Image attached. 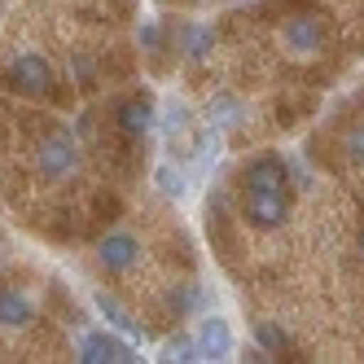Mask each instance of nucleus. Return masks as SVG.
Returning <instances> with one entry per match:
<instances>
[{"label":"nucleus","mask_w":364,"mask_h":364,"mask_svg":"<svg viewBox=\"0 0 364 364\" xmlns=\"http://www.w3.org/2000/svg\"><path fill=\"white\" fill-rule=\"evenodd\" d=\"M242 119V101L237 97H215L211 106H206V123H211V132H224Z\"/></svg>","instance_id":"nucleus-11"},{"label":"nucleus","mask_w":364,"mask_h":364,"mask_svg":"<svg viewBox=\"0 0 364 364\" xmlns=\"http://www.w3.org/2000/svg\"><path fill=\"white\" fill-rule=\"evenodd\" d=\"M36 171L48 180V185H62V180H70L75 171H80V145H75L66 132L44 136L40 149H36Z\"/></svg>","instance_id":"nucleus-1"},{"label":"nucleus","mask_w":364,"mask_h":364,"mask_svg":"<svg viewBox=\"0 0 364 364\" xmlns=\"http://www.w3.org/2000/svg\"><path fill=\"white\" fill-rule=\"evenodd\" d=\"M347 154H351L355 163H364V127H355V132L347 136Z\"/></svg>","instance_id":"nucleus-18"},{"label":"nucleus","mask_w":364,"mask_h":364,"mask_svg":"<svg viewBox=\"0 0 364 364\" xmlns=\"http://www.w3.org/2000/svg\"><path fill=\"white\" fill-rule=\"evenodd\" d=\"M167 355H171V360H198V343H193V338H171V343H167Z\"/></svg>","instance_id":"nucleus-16"},{"label":"nucleus","mask_w":364,"mask_h":364,"mask_svg":"<svg viewBox=\"0 0 364 364\" xmlns=\"http://www.w3.org/2000/svg\"><path fill=\"white\" fill-rule=\"evenodd\" d=\"M211 40H215L211 27H189V31H185V53H189L193 62H202L206 53H211Z\"/></svg>","instance_id":"nucleus-13"},{"label":"nucleus","mask_w":364,"mask_h":364,"mask_svg":"<svg viewBox=\"0 0 364 364\" xmlns=\"http://www.w3.org/2000/svg\"><path fill=\"white\" fill-rule=\"evenodd\" d=\"M97 307H101V316H106L114 329H123V333H136V329H141V325H136V321H132V316H127V311L119 307V299H114V294L101 290V294H97Z\"/></svg>","instance_id":"nucleus-12"},{"label":"nucleus","mask_w":364,"mask_h":364,"mask_svg":"<svg viewBox=\"0 0 364 364\" xmlns=\"http://www.w3.org/2000/svg\"><path fill=\"white\" fill-rule=\"evenodd\" d=\"M9 84L27 97H48L53 88V66H48L40 53H22L14 66H9Z\"/></svg>","instance_id":"nucleus-3"},{"label":"nucleus","mask_w":364,"mask_h":364,"mask_svg":"<svg viewBox=\"0 0 364 364\" xmlns=\"http://www.w3.org/2000/svg\"><path fill=\"white\" fill-rule=\"evenodd\" d=\"M159 189H163L167 198H185V171L171 167V163H163V167H159Z\"/></svg>","instance_id":"nucleus-14"},{"label":"nucleus","mask_w":364,"mask_h":364,"mask_svg":"<svg viewBox=\"0 0 364 364\" xmlns=\"http://www.w3.org/2000/svg\"><path fill=\"white\" fill-rule=\"evenodd\" d=\"M281 40L294 48V53H316L321 48V40H325V27L311 14H303V18H290L285 22V31H281Z\"/></svg>","instance_id":"nucleus-8"},{"label":"nucleus","mask_w":364,"mask_h":364,"mask_svg":"<svg viewBox=\"0 0 364 364\" xmlns=\"http://www.w3.org/2000/svg\"><path fill=\"white\" fill-rule=\"evenodd\" d=\"M0 264H5V250H0Z\"/></svg>","instance_id":"nucleus-22"},{"label":"nucleus","mask_w":364,"mask_h":364,"mask_svg":"<svg viewBox=\"0 0 364 364\" xmlns=\"http://www.w3.org/2000/svg\"><path fill=\"white\" fill-rule=\"evenodd\" d=\"M198 360H224L228 351H232V329H228V321L224 316H206L202 325H198Z\"/></svg>","instance_id":"nucleus-6"},{"label":"nucleus","mask_w":364,"mask_h":364,"mask_svg":"<svg viewBox=\"0 0 364 364\" xmlns=\"http://www.w3.org/2000/svg\"><path fill=\"white\" fill-rule=\"evenodd\" d=\"M80 360H84V364H132V360H136V351L127 347V343H119L114 333L97 329V333H84V343H80Z\"/></svg>","instance_id":"nucleus-4"},{"label":"nucleus","mask_w":364,"mask_h":364,"mask_svg":"<svg viewBox=\"0 0 364 364\" xmlns=\"http://www.w3.org/2000/svg\"><path fill=\"white\" fill-rule=\"evenodd\" d=\"M360 250H364V232H360Z\"/></svg>","instance_id":"nucleus-20"},{"label":"nucleus","mask_w":364,"mask_h":364,"mask_svg":"<svg viewBox=\"0 0 364 364\" xmlns=\"http://www.w3.org/2000/svg\"><path fill=\"white\" fill-rule=\"evenodd\" d=\"M185 127H189V110H185V106L176 101V106H167V136L185 132Z\"/></svg>","instance_id":"nucleus-17"},{"label":"nucleus","mask_w":364,"mask_h":364,"mask_svg":"<svg viewBox=\"0 0 364 364\" xmlns=\"http://www.w3.org/2000/svg\"><path fill=\"white\" fill-rule=\"evenodd\" d=\"M242 185L246 189H281L285 193V159H277V154L250 159L246 171H242Z\"/></svg>","instance_id":"nucleus-7"},{"label":"nucleus","mask_w":364,"mask_h":364,"mask_svg":"<svg viewBox=\"0 0 364 364\" xmlns=\"http://www.w3.org/2000/svg\"><path fill=\"white\" fill-rule=\"evenodd\" d=\"M232 5H246V0H232Z\"/></svg>","instance_id":"nucleus-21"},{"label":"nucleus","mask_w":364,"mask_h":364,"mask_svg":"<svg viewBox=\"0 0 364 364\" xmlns=\"http://www.w3.org/2000/svg\"><path fill=\"white\" fill-rule=\"evenodd\" d=\"M242 211L255 228H281L285 215H290V202H285L281 189H246V202Z\"/></svg>","instance_id":"nucleus-2"},{"label":"nucleus","mask_w":364,"mask_h":364,"mask_svg":"<svg viewBox=\"0 0 364 364\" xmlns=\"http://www.w3.org/2000/svg\"><path fill=\"white\" fill-rule=\"evenodd\" d=\"M119 127L127 136H145L149 127H154V101L149 97H132V101H123V110H119Z\"/></svg>","instance_id":"nucleus-9"},{"label":"nucleus","mask_w":364,"mask_h":364,"mask_svg":"<svg viewBox=\"0 0 364 364\" xmlns=\"http://www.w3.org/2000/svg\"><path fill=\"white\" fill-rule=\"evenodd\" d=\"M36 316V307L27 294H18V290H0V325L5 329H27Z\"/></svg>","instance_id":"nucleus-10"},{"label":"nucleus","mask_w":364,"mask_h":364,"mask_svg":"<svg viewBox=\"0 0 364 364\" xmlns=\"http://www.w3.org/2000/svg\"><path fill=\"white\" fill-rule=\"evenodd\" d=\"M141 44L145 48H159V27H154V22H145V27H141Z\"/></svg>","instance_id":"nucleus-19"},{"label":"nucleus","mask_w":364,"mask_h":364,"mask_svg":"<svg viewBox=\"0 0 364 364\" xmlns=\"http://www.w3.org/2000/svg\"><path fill=\"white\" fill-rule=\"evenodd\" d=\"M136 259H141V242L132 232H110V237H101V246H97V264L106 272H127Z\"/></svg>","instance_id":"nucleus-5"},{"label":"nucleus","mask_w":364,"mask_h":364,"mask_svg":"<svg viewBox=\"0 0 364 364\" xmlns=\"http://www.w3.org/2000/svg\"><path fill=\"white\" fill-rule=\"evenodd\" d=\"M255 333H259V347H264V351H285V347H290V343H285V333L277 325H268V321H259Z\"/></svg>","instance_id":"nucleus-15"}]
</instances>
